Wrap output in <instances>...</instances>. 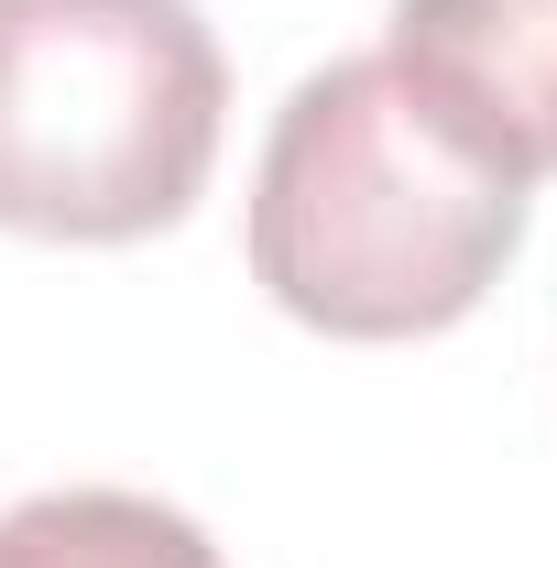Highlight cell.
<instances>
[{
  "label": "cell",
  "mask_w": 557,
  "mask_h": 568,
  "mask_svg": "<svg viewBox=\"0 0 557 568\" xmlns=\"http://www.w3.org/2000/svg\"><path fill=\"white\" fill-rule=\"evenodd\" d=\"M383 67L492 175H557V0H394Z\"/></svg>",
  "instance_id": "obj_3"
},
{
  "label": "cell",
  "mask_w": 557,
  "mask_h": 568,
  "mask_svg": "<svg viewBox=\"0 0 557 568\" xmlns=\"http://www.w3.org/2000/svg\"><path fill=\"white\" fill-rule=\"evenodd\" d=\"M230 67L198 0H0V230L142 241L198 209Z\"/></svg>",
  "instance_id": "obj_2"
},
{
  "label": "cell",
  "mask_w": 557,
  "mask_h": 568,
  "mask_svg": "<svg viewBox=\"0 0 557 568\" xmlns=\"http://www.w3.org/2000/svg\"><path fill=\"white\" fill-rule=\"evenodd\" d=\"M525 252V186L426 121L383 55L295 77L252 164V284L328 339H437Z\"/></svg>",
  "instance_id": "obj_1"
},
{
  "label": "cell",
  "mask_w": 557,
  "mask_h": 568,
  "mask_svg": "<svg viewBox=\"0 0 557 568\" xmlns=\"http://www.w3.org/2000/svg\"><path fill=\"white\" fill-rule=\"evenodd\" d=\"M0 568H230L198 514L110 481H67L0 514Z\"/></svg>",
  "instance_id": "obj_4"
}]
</instances>
